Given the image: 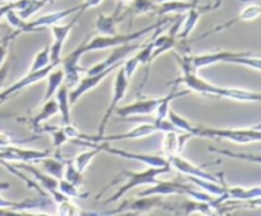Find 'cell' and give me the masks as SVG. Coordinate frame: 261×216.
Here are the masks:
<instances>
[{
	"label": "cell",
	"mask_w": 261,
	"mask_h": 216,
	"mask_svg": "<svg viewBox=\"0 0 261 216\" xmlns=\"http://www.w3.org/2000/svg\"><path fill=\"white\" fill-rule=\"evenodd\" d=\"M172 55L182 70V76L172 81V84H175V85L185 84L190 90L198 91V93L205 94V96L223 97V98H231L242 102H260L261 97L259 93L247 91L244 89L222 88V86H217L209 81L204 80L203 78H199L196 75V70H194L193 66L190 65L188 56H180L175 52H172Z\"/></svg>",
	"instance_id": "obj_1"
},
{
	"label": "cell",
	"mask_w": 261,
	"mask_h": 216,
	"mask_svg": "<svg viewBox=\"0 0 261 216\" xmlns=\"http://www.w3.org/2000/svg\"><path fill=\"white\" fill-rule=\"evenodd\" d=\"M168 22V19H163L161 22L154 23V24H150L149 27H145L143 29L137 30V32H132V33H125V35H112V36H106V35H99L96 36V37L92 38L88 43H83L81 45V52L87 53L91 52V51H96V50H105V48H112L116 47V46H121L125 45V43H132L133 41H137L139 38L145 37L147 35L152 33L153 30L158 29V28L162 27L163 24Z\"/></svg>",
	"instance_id": "obj_2"
},
{
	"label": "cell",
	"mask_w": 261,
	"mask_h": 216,
	"mask_svg": "<svg viewBox=\"0 0 261 216\" xmlns=\"http://www.w3.org/2000/svg\"><path fill=\"white\" fill-rule=\"evenodd\" d=\"M189 134L191 136L209 137V139L229 140L236 144H250L257 142L261 139L260 125L251 129H214V127L194 126Z\"/></svg>",
	"instance_id": "obj_3"
},
{
	"label": "cell",
	"mask_w": 261,
	"mask_h": 216,
	"mask_svg": "<svg viewBox=\"0 0 261 216\" xmlns=\"http://www.w3.org/2000/svg\"><path fill=\"white\" fill-rule=\"evenodd\" d=\"M190 65L194 70L204 68V66L213 65L217 63H232L239 65L249 66V68L260 70V57H252L251 52H229V51H217L212 53H204V55L188 56Z\"/></svg>",
	"instance_id": "obj_4"
},
{
	"label": "cell",
	"mask_w": 261,
	"mask_h": 216,
	"mask_svg": "<svg viewBox=\"0 0 261 216\" xmlns=\"http://www.w3.org/2000/svg\"><path fill=\"white\" fill-rule=\"evenodd\" d=\"M116 75H115L114 80V89H112V101L111 104L107 108L106 113H105L103 118H102L101 125H99L98 129V135L96 136H87V135H79V139L76 140H84V141L88 142H97L99 137H102L105 135V131H106V125L109 122V118L112 116V113L115 112V109L119 107V103L121 102V99L124 98L125 94H126L127 86H129V79L125 75V71L122 69V65L119 66L116 69Z\"/></svg>",
	"instance_id": "obj_5"
},
{
	"label": "cell",
	"mask_w": 261,
	"mask_h": 216,
	"mask_svg": "<svg viewBox=\"0 0 261 216\" xmlns=\"http://www.w3.org/2000/svg\"><path fill=\"white\" fill-rule=\"evenodd\" d=\"M171 167H149L147 170H143V172H132V170H122L121 175H125L127 179V182L115 193L112 197H110L106 201V203L115 202V201L120 200L121 197H124L125 193H127V191L133 190L135 187H139V186H152L154 183H157V177L158 175L163 174V173L170 172Z\"/></svg>",
	"instance_id": "obj_6"
},
{
	"label": "cell",
	"mask_w": 261,
	"mask_h": 216,
	"mask_svg": "<svg viewBox=\"0 0 261 216\" xmlns=\"http://www.w3.org/2000/svg\"><path fill=\"white\" fill-rule=\"evenodd\" d=\"M81 15L82 13L78 12V15H75L73 18V20L69 22L68 24H59V23H56V24H53L50 27L54 36L53 45L50 46V63L55 64V65H59L61 63V52H63L64 43H65L71 28L78 22V18Z\"/></svg>",
	"instance_id": "obj_7"
},
{
	"label": "cell",
	"mask_w": 261,
	"mask_h": 216,
	"mask_svg": "<svg viewBox=\"0 0 261 216\" xmlns=\"http://www.w3.org/2000/svg\"><path fill=\"white\" fill-rule=\"evenodd\" d=\"M81 10L79 5H75L73 8H69V9L60 10V12L50 13L47 15H43V17H40L38 19L32 20V22H27L24 20V23L22 24V27L18 30H14L15 36H19L20 33H28V32H35V30L41 29L42 27H51L53 24H56L60 20H63L64 18H68L69 15L74 14V13H78Z\"/></svg>",
	"instance_id": "obj_8"
},
{
	"label": "cell",
	"mask_w": 261,
	"mask_h": 216,
	"mask_svg": "<svg viewBox=\"0 0 261 216\" xmlns=\"http://www.w3.org/2000/svg\"><path fill=\"white\" fill-rule=\"evenodd\" d=\"M48 155H50V151L47 150L22 149V147L12 146V145L0 149V159L5 160V162H40L41 159L48 157Z\"/></svg>",
	"instance_id": "obj_9"
},
{
	"label": "cell",
	"mask_w": 261,
	"mask_h": 216,
	"mask_svg": "<svg viewBox=\"0 0 261 216\" xmlns=\"http://www.w3.org/2000/svg\"><path fill=\"white\" fill-rule=\"evenodd\" d=\"M15 168H19V169L30 172L31 174L35 177L36 183L37 182L40 183V184L42 186L46 191H47V195H50L56 203H59L60 201L65 200V198H69V197H66V196H64L63 193L58 190V180L59 179L54 178L53 175L47 174L46 172L45 173L41 172V170L36 169L33 165L25 164V163H18V164L15 165Z\"/></svg>",
	"instance_id": "obj_10"
},
{
	"label": "cell",
	"mask_w": 261,
	"mask_h": 216,
	"mask_svg": "<svg viewBox=\"0 0 261 216\" xmlns=\"http://www.w3.org/2000/svg\"><path fill=\"white\" fill-rule=\"evenodd\" d=\"M153 187L147 188L139 193L140 197L147 196H167V195H188L189 197L194 195L195 190L190 188V186L184 183L173 182V180H157V183L152 184Z\"/></svg>",
	"instance_id": "obj_11"
},
{
	"label": "cell",
	"mask_w": 261,
	"mask_h": 216,
	"mask_svg": "<svg viewBox=\"0 0 261 216\" xmlns=\"http://www.w3.org/2000/svg\"><path fill=\"white\" fill-rule=\"evenodd\" d=\"M142 46L143 45H139V43H125V45L112 47L111 55L105 58L103 61H101V63L96 64L92 68H89L87 70V75H93V74L99 73V71L105 70V69L110 68V66H114L116 64L122 63L130 53H133L135 50L142 47Z\"/></svg>",
	"instance_id": "obj_12"
},
{
	"label": "cell",
	"mask_w": 261,
	"mask_h": 216,
	"mask_svg": "<svg viewBox=\"0 0 261 216\" xmlns=\"http://www.w3.org/2000/svg\"><path fill=\"white\" fill-rule=\"evenodd\" d=\"M122 63H124V61H122ZM122 63L116 64V65L114 66H110V68L105 69V70L99 71V73L93 74V75H87L86 78L82 79V80L79 81L78 85H76L70 93H69V101H70L71 106H73V104L75 103V102L83 96V94H86L87 91H89L91 89H93L94 86L98 85V84L106 78V76H109L112 71H115L119 66H121Z\"/></svg>",
	"instance_id": "obj_13"
},
{
	"label": "cell",
	"mask_w": 261,
	"mask_h": 216,
	"mask_svg": "<svg viewBox=\"0 0 261 216\" xmlns=\"http://www.w3.org/2000/svg\"><path fill=\"white\" fill-rule=\"evenodd\" d=\"M56 66L58 65L50 63L47 66H45V68L40 69V70H37V71H32V73H30V71H28L27 75L23 76V78L19 79L17 83H14L13 85H10L9 88H7L4 91H2V93H0V104L4 103V102L7 101L10 96H13V94L17 93V91L22 90L23 88H27V86L32 85V84H35V83H37V81L45 79L46 75H47V74L50 73L54 68H56Z\"/></svg>",
	"instance_id": "obj_14"
},
{
	"label": "cell",
	"mask_w": 261,
	"mask_h": 216,
	"mask_svg": "<svg viewBox=\"0 0 261 216\" xmlns=\"http://www.w3.org/2000/svg\"><path fill=\"white\" fill-rule=\"evenodd\" d=\"M163 98H145V99H138L134 103L129 104V106L117 107L115 109L120 117H130V116H148L155 112L157 107L162 102Z\"/></svg>",
	"instance_id": "obj_15"
},
{
	"label": "cell",
	"mask_w": 261,
	"mask_h": 216,
	"mask_svg": "<svg viewBox=\"0 0 261 216\" xmlns=\"http://www.w3.org/2000/svg\"><path fill=\"white\" fill-rule=\"evenodd\" d=\"M103 151L110 152V154H112V155H116V157L125 158V159L138 160V162L144 163V164L149 165V167H160V168L171 167L170 163H168V160L165 159V158H162V157H158V155H149V154H138V152L127 151V150L115 149V147H110L107 142L103 147Z\"/></svg>",
	"instance_id": "obj_16"
},
{
	"label": "cell",
	"mask_w": 261,
	"mask_h": 216,
	"mask_svg": "<svg viewBox=\"0 0 261 216\" xmlns=\"http://www.w3.org/2000/svg\"><path fill=\"white\" fill-rule=\"evenodd\" d=\"M222 4L221 0H217L214 4H208V5H196V7L191 8L190 10H188L186 12V15H185V19H184V24L181 28V30H178V38H181V40H186V38L189 37V35H190L191 32L194 30V28H195L196 23H198L199 18H200V15L203 14V13H206L209 12V10H214L217 9V8L219 7V5Z\"/></svg>",
	"instance_id": "obj_17"
},
{
	"label": "cell",
	"mask_w": 261,
	"mask_h": 216,
	"mask_svg": "<svg viewBox=\"0 0 261 216\" xmlns=\"http://www.w3.org/2000/svg\"><path fill=\"white\" fill-rule=\"evenodd\" d=\"M168 163H170L171 168H175L177 169L178 172L184 173V174H188L191 175V177H196V178H200V179H206V180H212V182H219L218 178L214 177V175L209 174L206 173L205 170L201 169V168L196 167L194 165L193 163H190L189 160L184 159L180 155L175 154V155H171V157H167Z\"/></svg>",
	"instance_id": "obj_18"
},
{
	"label": "cell",
	"mask_w": 261,
	"mask_h": 216,
	"mask_svg": "<svg viewBox=\"0 0 261 216\" xmlns=\"http://www.w3.org/2000/svg\"><path fill=\"white\" fill-rule=\"evenodd\" d=\"M181 20H177L175 24L171 27L170 32L167 35L158 36V37H153V53H152V61L154 60L157 56L162 55V53L167 52L171 48L175 47L177 43V36L178 30H180Z\"/></svg>",
	"instance_id": "obj_19"
},
{
	"label": "cell",
	"mask_w": 261,
	"mask_h": 216,
	"mask_svg": "<svg viewBox=\"0 0 261 216\" xmlns=\"http://www.w3.org/2000/svg\"><path fill=\"white\" fill-rule=\"evenodd\" d=\"M122 5H117V8L115 9V12L112 13L111 15H105L101 14L98 18H97V29L101 32V35H106V36H112V35H116L117 30H116V25L119 24L120 22L124 20V18L129 14L127 9L125 8V12L122 14H120V10L122 9Z\"/></svg>",
	"instance_id": "obj_20"
},
{
	"label": "cell",
	"mask_w": 261,
	"mask_h": 216,
	"mask_svg": "<svg viewBox=\"0 0 261 216\" xmlns=\"http://www.w3.org/2000/svg\"><path fill=\"white\" fill-rule=\"evenodd\" d=\"M155 131H158V127L154 122H144L142 125H138L135 126L132 131L124 132V134L119 135H110V136H102L99 137L98 141H115V140H132V139H142V137L149 136V135L154 134Z\"/></svg>",
	"instance_id": "obj_21"
},
{
	"label": "cell",
	"mask_w": 261,
	"mask_h": 216,
	"mask_svg": "<svg viewBox=\"0 0 261 216\" xmlns=\"http://www.w3.org/2000/svg\"><path fill=\"white\" fill-rule=\"evenodd\" d=\"M198 5V0H173V2H165L157 4V9H155L154 14L157 15H167L171 13H182L188 12L191 8Z\"/></svg>",
	"instance_id": "obj_22"
},
{
	"label": "cell",
	"mask_w": 261,
	"mask_h": 216,
	"mask_svg": "<svg viewBox=\"0 0 261 216\" xmlns=\"http://www.w3.org/2000/svg\"><path fill=\"white\" fill-rule=\"evenodd\" d=\"M224 193L227 195V198L231 200H257L261 196V188H242V187H227L224 186Z\"/></svg>",
	"instance_id": "obj_23"
},
{
	"label": "cell",
	"mask_w": 261,
	"mask_h": 216,
	"mask_svg": "<svg viewBox=\"0 0 261 216\" xmlns=\"http://www.w3.org/2000/svg\"><path fill=\"white\" fill-rule=\"evenodd\" d=\"M99 142H101V144L93 146V149L81 152V154L76 155V157L74 158L73 164H74V167H75V169L78 170V173L83 174L84 170H86L87 167L89 165V163L93 160V158L97 157V155H98L101 151H103V147H105V145H106V142L105 141H99Z\"/></svg>",
	"instance_id": "obj_24"
},
{
	"label": "cell",
	"mask_w": 261,
	"mask_h": 216,
	"mask_svg": "<svg viewBox=\"0 0 261 216\" xmlns=\"http://www.w3.org/2000/svg\"><path fill=\"white\" fill-rule=\"evenodd\" d=\"M56 103H58L59 112L61 114V119H63V125L70 124V101H69V93L68 86L65 84H61L60 88L56 90Z\"/></svg>",
	"instance_id": "obj_25"
},
{
	"label": "cell",
	"mask_w": 261,
	"mask_h": 216,
	"mask_svg": "<svg viewBox=\"0 0 261 216\" xmlns=\"http://www.w3.org/2000/svg\"><path fill=\"white\" fill-rule=\"evenodd\" d=\"M59 112L58 108V103H56V99H48V101H45V104L41 108V111L31 119V125H32L33 131H37L40 130L41 124L43 121H46L47 118L53 117L54 114H56Z\"/></svg>",
	"instance_id": "obj_26"
},
{
	"label": "cell",
	"mask_w": 261,
	"mask_h": 216,
	"mask_svg": "<svg viewBox=\"0 0 261 216\" xmlns=\"http://www.w3.org/2000/svg\"><path fill=\"white\" fill-rule=\"evenodd\" d=\"M47 78V85H46L45 96H43V102L48 101L55 96L56 90L60 88V85L64 81V70L63 69H55L54 68L50 73L46 75Z\"/></svg>",
	"instance_id": "obj_27"
},
{
	"label": "cell",
	"mask_w": 261,
	"mask_h": 216,
	"mask_svg": "<svg viewBox=\"0 0 261 216\" xmlns=\"http://www.w3.org/2000/svg\"><path fill=\"white\" fill-rule=\"evenodd\" d=\"M127 12L133 15H140V14H154L155 9H157V4L153 0H133L126 7Z\"/></svg>",
	"instance_id": "obj_28"
},
{
	"label": "cell",
	"mask_w": 261,
	"mask_h": 216,
	"mask_svg": "<svg viewBox=\"0 0 261 216\" xmlns=\"http://www.w3.org/2000/svg\"><path fill=\"white\" fill-rule=\"evenodd\" d=\"M42 167L45 168L46 173L50 175H53L56 179H63L64 178V165L65 162L60 159H51V158L46 157L43 159L40 160Z\"/></svg>",
	"instance_id": "obj_29"
},
{
	"label": "cell",
	"mask_w": 261,
	"mask_h": 216,
	"mask_svg": "<svg viewBox=\"0 0 261 216\" xmlns=\"http://www.w3.org/2000/svg\"><path fill=\"white\" fill-rule=\"evenodd\" d=\"M58 190L63 193L66 197L73 198H87L89 197V192H83L79 191L78 186H74L73 183L68 182L66 179H59L58 180Z\"/></svg>",
	"instance_id": "obj_30"
},
{
	"label": "cell",
	"mask_w": 261,
	"mask_h": 216,
	"mask_svg": "<svg viewBox=\"0 0 261 216\" xmlns=\"http://www.w3.org/2000/svg\"><path fill=\"white\" fill-rule=\"evenodd\" d=\"M189 178H190L191 182L195 183V184L199 186L201 190L205 191V192H208V193H211V195L221 196L224 193V186H226L224 183H223V186H221V184H218V182H212V180L200 179V178L191 177V175H189Z\"/></svg>",
	"instance_id": "obj_31"
},
{
	"label": "cell",
	"mask_w": 261,
	"mask_h": 216,
	"mask_svg": "<svg viewBox=\"0 0 261 216\" xmlns=\"http://www.w3.org/2000/svg\"><path fill=\"white\" fill-rule=\"evenodd\" d=\"M162 150L167 157L178 152V134L177 131H167L162 144Z\"/></svg>",
	"instance_id": "obj_32"
},
{
	"label": "cell",
	"mask_w": 261,
	"mask_h": 216,
	"mask_svg": "<svg viewBox=\"0 0 261 216\" xmlns=\"http://www.w3.org/2000/svg\"><path fill=\"white\" fill-rule=\"evenodd\" d=\"M147 197L148 198H145V200L133 201V203L127 206V208L134 211H145L153 207H158V206H163L160 200V196H152V200H149V196H147Z\"/></svg>",
	"instance_id": "obj_33"
},
{
	"label": "cell",
	"mask_w": 261,
	"mask_h": 216,
	"mask_svg": "<svg viewBox=\"0 0 261 216\" xmlns=\"http://www.w3.org/2000/svg\"><path fill=\"white\" fill-rule=\"evenodd\" d=\"M48 64H50V46H48V47H45L42 51H40V52L35 56V58H33L32 61V65H31L30 68V73L40 70V69L47 66Z\"/></svg>",
	"instance_id": "obj_34"
},
{
	"label": "cell",
	"mask_w": 261,
	"mask_h": 216,
	"mask_svg": "<svg viewBox=\"0 0 261 216\" xmlns=\"http://www.w3.org/2000/svg\"><path fill=\"white\" fill-rule=\"evenodd\" d=\"M64 177L68 182L73 183L74 186H79L82 183V174L78 173L73 164V160H68L64 165Z\"/></svg>",
	"instance_id": "obj_35"
},
{
	"label": "cell",
	"mask_w": 261,
	"mask_h": 216,
	"mask_svg": "<svg viewBox=\"0 0 261 216\" xmlns=\"http://www.w3.org/2000/svg\"><path fill=\"white\" fill-rule=\"evenodd\" d=\"M142 51L134 56L139 65H149L152 63V53H153V40L148 41V43L142 46Z\"/></svg>",
	"instance_id": "obj_36"
},
{
	"label": "cell",
	"mask_w": 261,
	"mask_h": 216,
	"mask_svg": "<svg viewBox=\"0 0 261 216\" xmlns=\"http://www.w3.org/2000/svg\"><path fill=\"white\" fill-rule=\"evenodd\" d=\"M81 208L76 207L70 201V198H65V200L60 201L58 203V215H81Z\"/></svg>",
	"instance_id": "obj_37"
},
{
	"label": "cell",
	"mask_w": 261,
	"mask_h": 216,
	"mask_svg": "<svg viewBox=\"0 0 261 216\" xmlns=\"http://www.w3.org/2000/svg\"><path fill=\"white\" fill-rule=\"evenodd\" d=\"M45 129H47L46 131H48L53 135L54 147H60L61 145H64L66 141H69L64 129H56V127H45Z\"/></svg>",
	"instance_id": "obj_38"
},
{
	"label": "cell",
	"mask_w": 261,
	"mask_h": 216,
	"mask_svg": "<svg viewBox=\"0 0 261 216\" xmlns=\"http://www.w3.org/2000/svg\"><path fill=\"white\" fill-rule=\"evenodd\" d=\"M261 13V8L259 5H249V7L245 8L241 12V14L239 15V20H244V22H247V20L256 19Z\"/></svg>",
	"instance_id": "obj_39"
},
{
	"label": "cell",
	"mask_w": 261,
	"mask_h": 216,
	"mask_svg": "<svg viewBox=\"0 0 261 216\" xmlns=\"http://www.w3.org/2000/svg\"><path fill=\"white\" fill-rule=\"evenodd\" d=\"M14 38H17V36L12 32L10 35L5 36V37H3L2 40H0V66H2V64L5 61V57H7L8 55V50H9V46L10 43L14 41Z\"/></svg>",
	"instance_id": "obj_40"
},
{
	"label": "cell",
	"mask_w": 261,
	"mask_h": 216,
	"mask_svg": "<svg viewBox=\"0 0 261 216\" xmlns=\"http://www.w3.org/2000/svg\"><path fill=\"white\" fill-rule=\"evenodd\" d=\"M138 66H139V63H138L137 58H135L134 56H133L132 58H129V60H124V63H122V69H124L125 75H126V78L129 79V80L133 76V74L135 73Z\"/></svg>",
	"instance_id": "obj_41"
},
{
	"label": "cell",
	"mask_w": 261,
	"mask_h": 216,
	"mask_svg": "<svg viewBox=\"0 0 261 216\" xmlns=\"http://www.w3.org/2000/svg\"><path fill=\"white\" fill-rule=\"evenodd\" d=\"M10 63H12V60L9 57H7L4 63L2 64V66H0V88L4 85L5 80H7V76L10 70Z\"/></svg>",
	"instance_id": "obj_42"
},
{
	"label": "cell",
	"mask_w": 261,
	"mask_h": 216,
	"mask_svg": "<svg viewBox=\"0 0 261 216\" xmlns=\"http://www.w3.org/2000/svg\"><path fill=\"white\" fill-rule=\"evenodd\" d=\"M102 3V0H86V2L83 3V4L79 5V8H81V10L79 12L83 14L84 12H86L87 9H89V8H93V7H97V5H99Z\"/></svg>",
	"instance_id": "obj_43"
},
{
	"label": "cell",
	"mask_w": 261,
	"mask_h": 216,
	"mask_svg": "<svg viewBox=\"0 0 261 216\" xmlns=\"http://www.w3.org/2000/svg\"><path fill=\"white\" fill-rule=\"evenodd\" d=\"M9 145H12V139L7 134H4V132H0V149L9 146Z\"/></svg>",
	"instance_id": "obj_44"
},
{
	"label": "cell",
	"mask_w": 261,
	"mask_h": 216,
	"mask_svg": "<svg viewBox=\"0 0 261 216\" xmlns=\"http://www.w3.org/2000/svg\"><path fill=\"white\" fill-rule=\"evenodd\" d=\"M10 186H9V183H5V182H0V192H2V191H5V190H8V188H9Z\"/></svg>",
	"instance_id": "obj_45"
},
{
	"label": "cell",
	"mask_w": 261,
	"mask_h": 216,
	"mask_svg": "<svg viewBox=\"0 0 261 216\" xmlns=\"http://www.w3.org/2000/svg\"><path fill=\"white\" fill-rule=\"evenodd\" d=\"M155 4H161V3H165V2H173V0H153Z\"/></svg>",
	"instance_id": "obj_46"
}]
</instances>
